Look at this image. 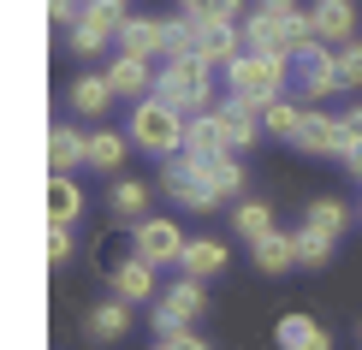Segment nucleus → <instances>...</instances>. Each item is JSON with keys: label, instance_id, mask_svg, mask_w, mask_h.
Returning <instances> with one entry per match:
<instances>
[{"label": "nucleus", "instance_id": "nucleus-1", "mask_svg": "<svg viewBox=\"0 0 362 350\" xmlns=\"http://www.w3.org/2000/svg\"><path fill=\"white\" fill-rule=\"evenodd\" d=\"M155 95L173 101L178 113H208V95H214V66L202 54H167L155 66Z\"/></svg>", "mask_w": 362, "mask_h": 350}, {"label": "nucleus", "instance_id": "nucleus-2", "mask_svg": "<svg viewBox=\"0 0 362 350\" xmlns=\"http://www.w3.org/2000/svg\"><path fill=\"white\" fill-rule=\"evenodd\" d=\"M226 83H232V95L267 107V101L285 95V83H291V59H285V54H250L244 48L232 66H226Z\"/></svg>", "mask_w": 362, "mask_h": 350}, {"label": "nucleus", "instance_id": "nucleus-3", "mask_svg": "<svg viewBox=\"0 0 362 350\" xmlns=\"http://www.w3.org/2000/svg\"><path fill=\"white\" fill-rule=\"evenodd\" d=\"M185 125H190V113H178L160 95H143L137 113H131V143L148 148V155H178L185 148Z\"/></svg>", "mask_w": 362, "mask_h": 350}, {"label": "nucleus", "instance_id": "nucleus-4", "mask_svg": "<svg viewBox=\"0 0 362 350\" xmlns=\"http://www.w3.org/2000/svg\"><path fill=\"white\" fill-rule=\"evenodd\" d=\"M202 166L208 161H196L190 148H178V155H167V173H160V190H167L178 208H190V214H214V208H220V196L208 190Z\"/></svg>", "mask_w": 362, "mask_h": 350}, {"label": "nucleus", "instance_id": "nucleus-5", "mask_svg": "<svg viewBox=\"0 0 362 350\" xmlns=\"http://www.w3.org/2000/svg\"><path fill=\"white\" fill-rule=\"evenodd\" d=\"M291 83H297V95L309 101H327V95H339L344 78H339V54L327 48V42H309V48H297L291 54Z\"/></svg>", "mask_w": 362, "mask_h": 350}, {"label": "nucleus", "instance_id": "nucleus-6", "mask_svg": "<svg viewBox=\"0 0 362 350\" xmlns=\"http://www.w3.org/2000/svg\"><path fill=\"white\" fill-rule=\"evenodd\" d=\"M119 24H125V6H113V0H83L78 24L66 30L71 54H78V59H95L107 42H119Z\"/></svg>", "mask_w": 362, "mask_h": 350}, {"label": "nucleus", "instance_id": "nucleus-7", "mask_svg": "<svg viewBox=\"0 0 362 350\" xmlns=\"http://www.w3.org/2000/svg\"><path fill=\"white\" fill-rule=\"evenodd\" d=\"M208 309V297H202V279H178L173 291H160V303H155V315H148V321H155V339H173V332H185L196 315Z\"/></svg>", "mask_w": 362, "mask_h": 350}, {"label": "nucleus", "instance_id": "nucleus-8", "mask_svg": "<svg viewBox=\"0 0 362 350\" xmlns=\"http://www.w3.org/2000/svg\"><path fill=\"white\" fill-rule=\"evenodd\" d=\"M244 48H250V54H285V59H291V54H297V12H267V6H255L250 18H244Z\"/></svg>", "mask_w": 362, "mask_h": 350}, {"label": "nucleus", "instance_id": "nucleus-9", "mask_svg": "<svg viewBox=\"0 0 362 350\" xmlns=\"http://www.w3.org/2000/svg\"><path fill=\"white\" fill-rule=\"evenodd\" d=\"M131 243H137V255L143 262H155V267H178V255H185V232H178V220L167 214H143L137 226H131Z\"/></svg>", "mask_w": 362, "mask_h": 350}, {"label": "nucleus", "instance_id": "nucleus-10", "mask_svg": "<svg viewBox=\"0 0 362 350\" xmlns=\"http://www.w3.org/2000/svg\"><path fill=\"white\" fill-rule=\"evenodd\" d=\"M190 30H196V54L208 59V66H232L238 54H244V24L238 18H190V12H178Z\"/></svg>", "mask_w": 362, "mask_h": 350}, {"label": "nucleus", "instance_id": "nucleus-11", "mask_svg": "<svg viewBox=\"0 0 362 350\" xmlns=\"http://www.w3.org/2000/svg\"><path fill=\"white\" fill-rule=\"evenodd\" d=\"M167 48H173V18H125L119 24V54L167 59Z\"/></svg>", "mask_w": 362, "mask_h": 350}, {"label": "nucleus", "instance_id": "nucleus-12", "mask_svg": "<svg viewBox=\"0 0 362 350\" xmlns=\"http://www.w3.org/2000/svg\"><path fill=\"white\" fill-rule=\"evenodd\" d=\"M297 148H303V155H351V136H344V125H339V113H309L303 119V131H297Z\"/></svg>", "mask_w": 362, "mask_h": 350}, {"label": "nucleus", "instance_id": "nucleus-13", "mask_svg": "<svg viewBox=\"0 0 362 350\" xmlns=\"http://www.w3.org/2000/svg\"><path fill=\"white\" fill-rule=\"evenodd\" d=\"M220 125H226V143H232V155H244V148H255V136H262V107L244 95H226L220 101Z\"/></svg>", "mask_w": 362, "mask_h": 350}, {"label": "nucleus", "instance_id": "nucleus-14", "mask_svg": "<svg viewBox=\"0 0 362 350\" xmlns=\"http://www.w3.org/2000/svg\"><path fill=\"white\" fill-rule=\"evenodd\" d=\"M107 83H113V95H131V101L155 95V59H137V54H113V66H107Z\"/></svg>", "mask_w": 362, "mask_h": 350}, {"label": "nucleus", "instance_id": "nucleus-15", "mask_svg": "<svg viewBox=\"0 0 362 350\" xmlns=\"http://www.w3.org/2000/svg\"><path fill=\"white\" fill-rule=\"evenodd\" d=\"M66 101H71V113L78 119H101V113H113V83H107V71H83L78 83L66 89Z\"/></svg>", "mask_w": 362, "mask_h": 350}, {"label": "nucleus", "instance_id": "nucleus-16", "mask_svg": "<svg viewBox=\"0 0 362 350\" xmlns=\"http://www.w3.org/2000/svg\"><path fill=\"white\" fill-rule=\"evenodd\" d=\"M185 148L196 161H220V155H232V143H226V125H220V113L208 107V113H190V125H185Z\"/></svg>", "mask_w": 362, "mask_h": 350}, {"label": "nucleus", "instance_id": "nucleus-17", "mask_svg": "<svg viewBox=\"0 0 362 350\" xmlns=\"http://www.w3.org/2000/svg\"><path fill=\"white\" fill-rule=\"evenodd\" d=\"M78 161H89V136L71 125V119H54V131H48V173H71Z\"/></svg>", "mask_w": 362, "mask_h": 350}, {"label": "nucleus", "instance_id": "nucleus-18", "mask_svg": "<svg viewBox=\"0 0 362 350\" xmlns=\"http://www.w3.org/2000/svg\"><path fill=\"white\" fill-rule=\"evenodd\" d=\"M83 332H89L95 344H113V339H125V332H131V303L113 291V303H95V309H89Z\"/></svg>", "mask_w": 362, "mask_h": 350}, {"label": "nucleus", "instance_id": "nucleus-19", "mask_svg": "<svg viewBox=\"0 0 362 350\" xmlns=\"http://www.w3.org/2000/svg\"><path fill=\"white\" fill-rule=\"evenodd\" d=\"M83 220V190L71 173H48V226H78Z\"/></svg>", "mask_w": 362, "mask_h": 350}, {"label": "nucleus", "instance_id": "nucleus-20", "mask_svg": "<svg viewBox=\"0 0 362 350\" xmlns=\"http://www.w3.org/2000/svg\"><path fill=\"white\" fill-rule=\"evenodd\" d=\"M274 344H279V350H333L327 327H315L309 315H279V327H274Z\"/></svg>", "mask_w": 362, "mask_h": 350}, {"label": "nucleus", "instance_id": "nucleus-21", "mask_svg": "<svg viewBox=\"0 0 362 350\" xmlns=\"http://www.w3.org/2000/svg\"><path fill=\"white\" fill-rule=\"evenodd\" d=\"M178 273H190V279H214V273H226V243L220 238H190L185 255H178Z\"/></svg>", "mask_w": 362, "mask_h": 350}, {"label": "nucleus", "instance_id": "nucleus-22", "mask_svg": "<svg viewBox=\"0 0 362 350\" xmlns=\"http://www.w3.org/2000/svg\"><path fill=\"white\" fill-rule=\"evenodd\" d=\"M303 119H309V107H303V101H291V95H274V101L262 107V131H267V136H285V143H297Z\"/></svg>", "mask_w": 362, "mask_h": 350}, {"label": "nucleus", "instance_id": "nucleus-23", "mask_svg": "<svg viewBox=\"0 0 362 350\" xmlns=\"http://www.w3.org/2000/svg\"><path fill=\"white\" fill-rule=\"evenodd\" d=\"M315 30H321V42H351V30H356V12H351V0H315Z\"/></svg>", "mask_w": 362, "mask_h": 350}, {"label": "nucleus", "instance_id": "nucleus-24", "mask_svg": "<svg viewBox=\"0 0 362 350\" xmlns=\"http://www.w3.org/2000/svg\"><path fill=\"white\" fill-rule=\"evenodd\" d=\"M232 226H238V238H244V243H262L267 232H274V208H267L262 196H238Z\"/></svg>", "mask_w": 362, "mask_h": 350}, {"label": "nucleus", "instance_id": "nucleus-25", "mask_svg": "<svg viewBox=\"0 0 362 350\" xmlns=\"http://www.w3.org/2000/svg\"><path fill=\"white\" fill-rule=\"evenodd\" d=\"M113 291L125 297V303H148L155 297V262H143V255H131L125 267L113 273Z\"/></svg>", "mask_w": 362, "mask_h": 350}, {"label": "nucleus", "instance_id": "nucleus-26", "mask_svg": "<svg viewBox=\"0 0 362 350\" xmlns=\"http://www.w3.org/2000/svg\"><path fill=\"white\" fill-rule=\"evenodd\" d=\"M125 148H137V143L119 136V131H89V161L83 166H95V173H119V166H125Z\"/></svg>", "mask_w": 362, "mask_h": 350}, {"label": "nucleus", "instance_id": "nucleus-27", "mask_svg": "<svg viewBox=\"0 0 362 350\" xmlns=\"http://www.w3.org/2000/svg\"><path fill=\"white\" fill-rule=\"evenodd\" d=\"M107 208L119 214V226H137L143 220V208H148V185H137V178H113V190H107Z\"/></svg>", "mask_w": 362, "mask_h": 350}, {"label": "nucleus", "instance_id": "nucleus-28", "mask_svg": "<svg viewBox=\"0 0 362 350\" xmlns=\"http://www.w3.org/2000/svg\"><path fill=\"white\" fill-rule=\"evenodd\" d=\"M255 267H262V273H285V267H297V238H285L279 226H274V232L255 243Z\"/></svg>", "mask_w": 362, "mask_h": 350}, {"label": "nucleus", "instance_id": "nucleus-29", "mask_svg": "<svg viewBox=\"0 0 362 350\" xmlns=\"http://www.w3.org/2000/svg\"><path fill=\"white\" fill-rule=\"evenodd\" d=\"M202 178H208V190H214L220 202H226V196H244V161H238V155L208 161V166H202Z\"/></svg>", "mask_w": 362, "mask_h": 350}, {"label": "nucleus", "instance_id": "nucleus-30", "mask_svg": "<svg viewBox=\"0 0 362 350\" xmlns=\"http://www.w3.org/2000/svg\"><path fill=\"white\" fill-rule=\"evenodd\" d=\"M303 226H315V232H321V238H344V226H351V208H344L339 202V196H321V202H309V220Z\"/></svg>", "mask_w": 362, "mask_h": 350}, {"label": "nucleus", "instance_id": "nucleus-31", "mask_svg": "<svg viewBox=\"0 0 362 350\" xmlns=\"http://www.w3.org/2000/svg\"><path fill=\"white\" fill-rule=\"evenodd\" d=\"M131 255H137V243H125V232H119V226H113V232H101V238H95V267L107 273V279H113V273H119V267L131 262Z\"/></svg>", "mask_w": 362, "mask_h": 350}, {"label": "nucleus", "instance_id": "nucleus-32", "mask_svg": "<svg viewBox=\"0 0 362 350\" xmlns=\"http://www.w3.org/2000/svg\"><path fill=\"white\" fill-rule=\"evenodd\" d=\"M333 262V238H321L315 226H303L297 232V267H327Z\"/></svg>", "mask_w": 362, "mask_h": 350}, {"label": "nucleus", "instance_id": "nucleus-33", "mask_svg": "<svg viewBox=\"0 0 362 350\" xmlns=\"http://www.w3.org/2000/svg\"><path fill=\"white\" fill-rule=\"evenodd\" d=\"M178 12H190V18H238L244 24V0H178Z\"/></svg>", "mask_w": 362, "mask_h": 350}, {"label": "nucleus", "instance_id": "nucleus-34", "mask_svg": "<svg viewBox=\"0 0 362 350\" xmlns=\"http://www.w3.org/2000/svg\"><path fill=\"white\" fill-rule=\"evenodd\" d=\"M339 78L344 89H362V42H339Z\"/></svg>", "mask_w": 362, "mask_h": 350}, {"label": "nucleus", "instance_id": "nucleus-35", "mask_svg": "<svg viewBox=\"0 0 362 350\" xmlns=\"http://www.w3.org/2000/svg\"><path fill=\"white\" fill-rule=\"evenodd\" d=\"M48 262H71V226H48Z\"/></svg>", "mask_w": 362, "mask_h": 350}, {"label": "nucleus", "instance_id": "nucleus-36", "mask_svg": "<svg viewBox=\"0 0 362 350\" xmlns=\"http://www.w3.org/2000/svg\"><path fill=\"white\" fill-rule=\"evenodd\" d=\"M48 12H54V24H78V12H83V0H48Z\"/></svg>", "mask_w": 362, "mask_h": 350}, {"label": "nucleus", "instance_id": "nucleus-37", "mask_svg": "<svg viewBox=\"0 0 362 350\" xmlns=\"http://www.w3.org/2000/svg\"><path fill=\"white\" fill-rule=\"evenodd\" d=\"M339 125H344V136H351V143H362V101H356V107H344V113H339Z\"/></svg>", "mask_w": 362, "mask_h": 350}, {"label": "nucleus", "instance_id": "nucleus-38", "mask_svg": "<svg viewBox=\"0 0 362 350\" xmlns=\"http://www.w3.org/2000/svg\"><path fill=\"white\" fill-rule=\"evenodd\" d=\"M167 350H208V344H202V339H196V332L185 327V332H173V339H167Z\"/></svg>", "mask_w": 362, "mask_h": 350}, {"label": "nucleus", "instance_id": "nucleus-39", "mask_svg": "<svg viewBox=\"0 0 362 350\" xmlns=\"http://www.w3.org/2000/svg\"><path fill=\"white\" fill-rule=\"evenodd\" d=\"M255 6H267V12H303L297 0H255Z\"/></svg>", "mask_w": 362, "mask_h": 350}, {"label": "nucleus", "instance_id": "nucleus-40", "mask_svg": "<svg viewBox=\"0 0 362 350\" xmlns=\"http://www.w3.org/2000/svg\"><path fill=\"white\" fill-rule=\"evenodd\" d=\"M344 166H351V178H362V143L351 148V155H344Z\"/></svg>", "mask_w": 362, "mask_h": 350}, {"label": "nucleus", "instance_id": "nucleus-41", "mask_svg": "<svg viewBox=\"0 0 362 350\" xmlns=\"http://www.w3.org/2000/svg\"><path fill=\"white\" fill-rule=\"evenodd\" d=\"M155 350H167V339H160V344H155Z\"/></svg>", "mask_w": 362, "mask_h": 350}, {"label": "nucleus", "instance_id": "nucleus-42", "mask_svg": "<svg viewBox=\"0 0 362 350\" xmlns=\"http://www.w3.org/2000/svg\"><path fill=\"white\" fill-rule=\"evenodd\" d=\"M113 6H125V0H113Z\"/></svg>", "mask_w": 362, "mask_h": 350}]
</instances>
